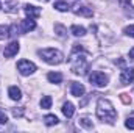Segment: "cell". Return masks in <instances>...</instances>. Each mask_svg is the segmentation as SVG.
Masks as SVG:
<instances>
[{"label": "cell", "instance_id": "obj_9", "mask_svg": "<svg viewBox=\"0 0 134 133\" xmlns=\"http://www.w3.org/2000/svg\"><path fill=\"white\" fill-rule=\"evenodd\" d=\"M24 11H25L27 17H30V19H37L41 16V8H37L34 5H30V3H27L24 6Z\"/></svg>", "mask_w": 134, "mask_h": 133}, {"label": "cell", "instance_id": "obj_22", "mask_svg": "<svg viewBox=\"0 0 134 133\" xmlns=\"http://www.w3.org/2000/svg\"><path fill=\"white\" fill-rule=\"evenodd\" d=\"M9 36V27H5V25H0V41L6 39Z\"/></svg>", "mask_w": 134, "mask_h": 133}, {"label": "cell", "instance_id": "obj_18", "mask_svg": "<svg viewBox=\"0 0 134 133\" xmlns=\"http://www.w3.org/2000/svg\"><path fill=\"white\" fill-rule=\"evenodd\" d=\"M53 8H55V9H58V11H63V13H64V11H69V8H70V6H69V3H67V2L59 0V2H55V6H53Z\"/></svg>", "mask_w": 134, "mask_h": 133}, {"label": "cell", "instance_id": "obj_3", "mask_svg": "<svg viewBox=\"0 0 134 133\" xmlns=\"http://www.w3.org/2000/svg\"><path fill=\"white\" fill-rule=\"evenodd\" d=\"M37 55L47 64H53V66L55 64H61L64 61V55L58 49H41V50H37Z\"/></svg>", "mask_w": 134, "mask_h": 133}, {"label": "cell", "instance_id": "obj_28", "mask_svg": "<svg viewBox=\"0 0 134 133\" xmlns=\"http://www.w3.org/2000/svg\"><path fill=\"white\" fill-rule=\"evenodd\" d=\"M120 99H122L123 103H131V99L128 97V94H122V96H120Z\"/></svg>", "mask_w": 134, "mask_h": 133}, {"label": "cell", "instance_id": "obj_12", "mask_svg": "<svg viewBox=\"0 0 134 133\" xmlns=\"http://www.w3.org/2000/svg\"><path fill=\"white\" fill-rule=\"evenodd\" d=\"M8 96L11 100H20L22 99V91L17 88V86H9L8 89Z\"/></svg>", "mask_w": 134, "mask_h": 133}, {"label": "cell", "instance_id": "obj_17", "mask_svg": "<svg viewBox=\"0 0 134 133\" xmlns=\"http://www.w3.org/2000/svg\"><path fill=\"white\" fill-rule=\"evenodd\" d=\"M78 124L81 125V127H84V129H94V124H92V121L87 117V116H84V117H81L80 121H78Z\"/></svg>", "mask_w": 134, "mask_h": 133}, {"label": "cell", "instance_id": "obj_29", "mask_svg": "<svg viewBox=\"0 0 134 133\" xmlns=\"http://www.w3.org/2000/svg\"><path fill=\"white\" fill-rule=\"evenodd\" d=\"M119 2H120V5H122V6H125V5H128L131 0H119Z\"/></svg>", "mask_w": 134, "mask_h": 133}, {"label": "cell", "instance_id": "obj_5", "mask_svg": "<svg viewBox=\"0 0 134 133\" xmlns=\"http://www.w3.org/2000/svg\"><path fill=\"white\" fill-rule=\"evenodd\" d=\"M17 70H19L20 75L27 77V75L34 74V70H36V64L31 63V61H28V60H20V61L17 63Z\"/></svg>", "mask_w": 134, "mask_h": 133}, {"label": "cell", "instance_id": "obj_19", "mask_svg": "<svg viewBox=\"0 0 134 133\" xmlns=\"http://www.w3.org/2000/svg\"><path fill=\"white\" fill-rule=\"evenodd\" d=\"M39 105H41V108L42 110H48L50 106H52V97L50 96H44L41 102H39Z\"/></svg>", "mask_w": 134, "mask_h": 133}, {"label": "cell", "instance_id": "obj_7", "mask_svg": "<svg viewBox=\"0 0 134 133\" xmlns=\"http://www.w3.org/2000/svg\"><path fill=\"white\" fill-rule=\"evenodd\" d=\"M19 50H20L19 42H17V41H13V42H9V44L5 47L3 55H5V58H13L14 55H17V52H19Z\"/></svg>", "mask_w": 134, "mask_h": 133}, {"label": "cell", "instance_id": "obj_2", "mask_svg": "<svg viewBox=\"0 0 134 133\" xmlns=\"http://www.w3.org/2000/svg\"><path fill=\"white\" fill-rule=\"evenodd\" d=\"M69 61H70V69H72V72H73L75 75L83 77V75L87 74V70H89V63H87V60H86L84 55H76L75 52H72Z\"/></svg>", "mask_w": 134, "mask_h": 133}, {"label": "cell", "instance_id": "obj_1", "mask_svg": "<svg viewBox=\"0 0 134 133\" xmlns=\"http://www.w3.org/2000/svg\"><path fill=\"white\" fill-rule=\"evenodd\" d=\"M97 117L100 119L101 122L106 124H114L117 119V111L112 105V102L108 99H98L97 102Z\"/></svg>", "mask_w": 134, "mask_h": 133}, {"label": "cell", "instance_id": "obj_31", "mask_svg": "<svg viewBox=\"0 0 134 133\" xmlns=\"http://www.w3.org/2000/svg\"><path fill=\"white\" fill-rule=\"evenodd\" d=\"M41 2H44V3H45V2H48V0H41Z\"/></svg>", "mask_w": 134, "mask_h": 133}, {"label": "cell", "instance_id": "obj_25", "mask_svg": "<svg viewBox=\"0 0 134 133\" xmlns=\"http://www.w3.org/2000/svg\"><path fill=\"white\" fill-rule=\"evenodd\" d=\"M125 127L130 129V130H134V117H128L125 121Z\"/></svg>", "mask_w": 134, "mask_h": 133}, {"label": "cell", "instance_id": "obj_21", "mask_svg": "<svg viewBox=\"0 0 134 133\" xmlns=\"http://www.w3.org/2000/svg\"><path fill=\"white\" fill-rule=\"evenodd\" d=\"M55 33H56V36H59V38H66L67 30L61 25V24H56V25H55Z\"/></svg>", "mask_w": 134, "mask_h": 133}, {"label": "cell", "instance_id": "obj_10", "mask_svg": "<svg viewBox=\"0 0 134 133\" xmlns=\"http://www.w3.org/2000/svg\"><path fill=\"white\" fill-rule=\"evenodd\" d=\"M70 93H72V96H75V97H83L84 93H86V89H84V86H83L81 83H78V81H70Z\"/></svg>", "mask_w": 134, "mask_h": 133}, {"label": "cell", "instance_id": "obj_6", "mask_svg": "<svg viewBox=\"0 0 134 133\" xmlns=\"http://www.w3.org/2000/svg\"><path fill=\"white\" fill-rule=\"evenodd\" d=\"M134 81V69L133 67H123L120 72V83L122 85H130Z\"/></svg>", "mask_w": 134, "mask_h": 133}, {"label": "cell", "instance_id": "obj_15", "mask_svg": "<svg viewBox=\"0 0 134 133\" xmlns=\"http://www.w3.org/2000/svg\"><path fill=\"white\" fill-rule=\"evenodd\" d=\"M70 33L73 34V36L81 38V36H84V34H86V28H84V27H81V25H72V27H70Z\"/></svg>", "mask_w": 134, "mask_h": 133}, {"label": "cell", "instance_id": "obj_16", "mask_svg": "<svg viewBox=\"0 0 134 133\" xmlns=\"http://www.w3.org/2000/svg\"><path fill=\"white\" fill-rule=\"evenodd\" d=\"M44 122H45V125L52 127V125H56L59 121H58V117H56L55 114H47V116L44 117Z\"/></svg>", "mask_w": 134, "mask_h": 133}, {"label": "cell", "instance_id": "obj_27", "mask_svg": "<svg viewBox=\"0 0 134 133\" xmlns=\"http://www.w3.org/2000/svg\"><path fill=\"white\" fill-rule=\"evenodd\" d=\"M6 122H8V117H6L5 111H2V110H0V124H6Z\"/></svg>", "mask_w": 134, "mask_h": 133}, {"label": "cell", "instance_id": "obj_13", "mask_svg": "<svg viewBox=\"0 0 134 133\" xmlns=\"http://www.w3.org/2000/svg\"><path fill=\"white\" fill-rule=\"evenodd\" d=\"M73 113H75V106H73V103H72V102H66V103L63 105V114H64L66 117H72Z\"/></svg>", "mask_w": 134, "mask_h": 133}, {"label": "cell", "instance_id": "obj_20", "mask_svg": "<svg viewBox=\"0 0 134 133\" xmlns=\"http://www.w3.org/2000/svg\"><path fill=\"white\" fill-rule=\"evenodd\" d=\"M22 33V30H20V25H17V24H13L11 27H9V38H16L17 34Z\"/></svg>", "mask_w": 134, "mask_h": 133}, {"label": "cell", "instance_id": "obj_14", "mask_svg": "<svg viewBox=\"0 0 134 133\" xmlns=\"http://www.w3.org/2000/svg\"><path fill=\"white\" fill-rule=\"evenodd\" d=\"M47 78H48L50 83H55V85H59V83L63 81V75H61L59 72H50V74L47 75Z\"/></svg>", "mask_w": 134, "mask_h": 133}, {"label": "cell", "instance_id": "obj_26", "mask_svg": "<svg viewBox=\"0 0 134 133\" xmlns=\"http://www.w3.org/2000/svg\"><path fill=\"white\" fill-rule=\"evenodd\" d=\"M14 6H16V3H8V5H5V11H8V13H16L17 9H16Z\"/></svg>", "mask_w": 134, "mask_h": 133}, {"label": "cell", "instance_id": "obj_32", "mask_svg": "<svg viewBox=\"0 0 134 133\" xmlns=\"http://www.w3.org/2000/svg\"><path fill=\"white\" fill-rule=\"evenodd\" d=\"M2 8H3V5H2V3H0V9H2Z\"/></svg>", "mask_w": 134, "mask_h": 133}, {"label": "cell", "instance_id": "obj_24", "mask_svg": "<svg viewBox=\"0 0 134 133\" xmlns=\"http://www.w3.org/2000/svg\"><path fill=\"white\" fill-rule=\"evenodd\" d=\"M123 33L126 34V36H131V38H134V24H133V25H128V27H125Z\"/></svg>", "mask_w": 134, "mask_h": 133}, {"label": "cell", "instance_id": "obj_8", "mask_svg": "<svg viewBox=\"0 0 134 133\" xmlns=\"http://www.w3.org/2000/svg\"><path fill=\"white\" fill-rule=\"evenodd\" d=\"M73 13L76 16H84V17H92L94 16V11L92 8L86 6V5H75L73 6Z\"/></svg>", "mask_w": 134, "mask_h": 133}, {"label": "cell", "instance_id": "obj_4", "mask_svg": "<svg viewBox=\"0 0 134 133\" xmlns=\"http://www.w3.org/2000/svg\"><path fill=\"white\" fill-rule=\"evenodd\" d=\"M89 81H91V85H94V86H97V88H104V86L108 85L109 78H108V75H106L104 72L94 70V72L89 75Z\"/></svg>", "mask_w": 134, "mask_h": 133}, {"label": "cell", "instance_id": "obj_11", "mask_svg": "<svg viewBox=\"0 0 134 133\" xmlns=\"http://www.w3.org/2000/svg\"><path fill=\"white\" fill-rule=\"evenodd\" d=\"M34 28H36V22H34V19H24L22 22H20V30H22V33H28V32H33Z\"/></svg>", "mask_w": 134, "mask_h": 133}, {"label": "cell", "instance_id": "obj_23", "mask_svg": "<svg viewBox=\"0 0 134 133\" xmlns=\"http://www.w3.org/2000/svg\"><path fill=\"white\" fill-rule=\"evenodd\" d=\"M11 113H13L14 117H22V116H24V108H22V106H20V108H13Z\"/></svg>", "mask_w": 134, "mask_h": 133}, {"label": "cell", "instance_id": "obj_30", "mask_svg": "<svg viewBox=\"0 0 134 133\" xmlns=\"http://www.w3.org/2000/svg\"><path fill=\"white\" fill-rule=\"evenodd\" d=\"M130 60H134V47L130 50Z\"/></svg>", "mask_w": 134, "mask_h": 133}]
</instances>
